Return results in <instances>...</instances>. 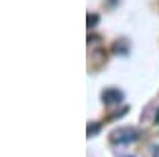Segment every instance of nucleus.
<instances>
[{"mask_svg": "<svg viewBox=\"0 0 159 157\" xmlns=\"http://www.w3.org/2000/svg\"><path fill=\"white\" fill-rule=\"evenodd\" d=\"M124 98L123 90H119L116 87H108L102 92V102L105 105H116V103H121Z\"/></svg>", "mask_w": 159, "mask_h": 157, "instance_id": "2", "label": "nucleus"}, {"mask_svg": "<svg viewBox=\"0 0 159 157\" xmlns=\"http://www.w3.org/2000/svg\"><path fill=\"white\" fill-rule=\"evenodd\" d=\"M151 157H159V145H154V146H153V152H151Z\"/></svg>", "mask_w": 159, "mask_h": 157, "instance_id": "6", "label": "nucleus"}, {"mask_svg": "<svg viewBox=\"0 0 159 157\" xmlns=\"http://www.w3.org/2000/svg\"><path fill=\"white\" fill-rule=\"evenodd\" d=\"M91 132H92V135L97 133L99 132V125H94V129H92V125L89 124V127H88V137H91Z\"/></svg>", "mask_w": 159, "mask_h": 157, "instance_id": "5", "label": "nucleus"}, {"mask_svg": "<svg viewBox=\"0 0 159 157\" xmlns=\"http://www.w3.org/2000/svg\"><path fill=\"white\" fill-rule=\"evenodd\" d=\"M127 157H130V155H127Z\"/></svg>", "mask_w": 159, "mask_h": 157, "instance_id": "8", "label": "nucleus"}, {"mask_svg": "<svg viewBox=\"0 0 159 157\" xmlns=\"http://www.w3.org/2000/svg\"><path fill=\"white\" fill-rule=\"evenodd\" d=\"M113 51L116 52V54H127L129 52V43L124 40V38H121V40L113 43Z\"/></svg>", "mask_w": 159, "mask_h": 157, "instance_id": "3", "label": "nucleus"}, {"mask_svg": "<svg viewBox=\"0 0 159 157\" xmlns=\"http://www.w3.org/2000/svg\"><path fill=\"white\" fill-rule=\"evenodd\" d=\"M154 122H156V124H159V110H157V113H156V117H154Z\"/></svg>", "mask_w": 159, "mask_h": 157, "instance_id": "7", "label": "nucleus"}, {"mask_svg": "<svg viewBox=\"0 0 159 157\" xmlns=\"http://www.w3.org/2000/svg\"><path fill=\"white\" fill-rule=\"evenodd\" d=\"M139 137H140V132L135 127H118L111 130L108 135L113 145H129V143H134Z\"/></svg>", "mask_w": 159, "mask_h": 157, "instance_id": "1", "label": "nucleus"}, {"mask_svg": "<svg viewBox=\"0 0 159 157\" xmlns=\"http://www.w3.org/2000/svg\"><path fill=\"white\" fill-rule=\"evenodd\" d=\"M99 21V16L97 15H88V27H91V25H96Z\"/></svg>", "mask_w": 159, "mask_h": 157, "instance_id": "4", "label": "nucleus"}]
</instances>
